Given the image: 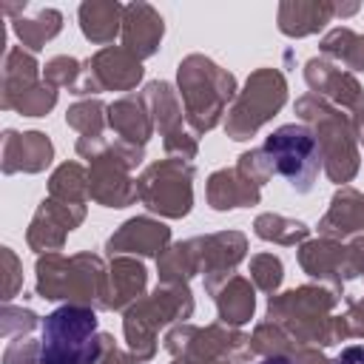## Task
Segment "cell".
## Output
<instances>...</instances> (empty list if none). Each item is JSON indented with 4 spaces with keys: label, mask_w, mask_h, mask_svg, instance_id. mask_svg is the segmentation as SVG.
Masks as SVG:
<instances>
[{
    "label": "cell",
    "mask_w": 364,
    "mask_h": 364,
    "mask_svg": "<svg viewBox=\"0 0 364 364\" xmlns=\"http://www.w3.org/2000/svg\"><path fill=\"white\" fill-rule=\"evenodd\" d=\"M284 100H287V82L276 68L253 71L228 117V134L233 139H247L262 122H267L284 105Z\"/></svg>",
    "instance_id": "cell-7"
},
{
    "label": "cell",
    "mask_w": 364,
    "mask_h": 364,
    "mask_svg": "<svg viewBox=\"0 0 364 364\" xmlns=\"http://www.w3.org/2000/svg\"><path fill=\"white\" fill-rule=\"evenodd\" d=\"M301 264L310 276L316 279H333L336 284H341V279L355 276L353 267V256L344 247H336L330 242H310L301 247Z\"/></svg>",
    "instance_id": "cell-15"
},
{
    "label": "cell",
    "mask_w": 364,
    "mask_h": 364,
    "mask_svg": "<svg viewBox=\"0 0 364 364\" xmlns=\"http://www.w3.org/2000/svg\"><path fill=\"white\" fill-rule=\"evenodd\" d=\"M37 293L43 299H74L71 304L108 307V290L102 284V262L97 256L80 253L65 259L60 253H48L37 262Z\"/></svg>",
    "instance_id": "cell-3"
},
{
    "label": "cell",
    "mask_w": 364,
    "mask_h": 364,
    "mask_svg": "<svg viewBox=\"0 0 364 364\" xmlns=\"http://www.w3.org/2000/svg\"><path fill=\"white\" fill-rule=\"evenodd\" d=\"M63 26V14L57 9H43L34 20H23L14 17V31L23 40V46H28L31 51H40L46 46V40H51Z\"/></svg>",
    "instance_id": "cell-25"
},
{
    "label": "cell",
    "mask_w": 364,
    "mask_h": 364,
    "mask_svg": "<svg viewBox=\"0 0 364 364\" xmlns=\"http://www.w3.org/2000/svg\"><path fill=\"white\" fill-rule=\"evenodd\" d=\"M321 159L324 156H321V145L316 134L301 122H290V125L276 128L264 139L262 148L242 154L239 171L247 173L256 185L279 173L287 179V185L296 193H310L321 171Z\"/></svg>",
    "instance_id": "cell-1"
},
{
    "label": "cell",
    "mask_w": 364,
    "mask_h": 364,
    "mask_svg": "<svg viewBox=\"0 0 364 364\" xmlns=\"http://www.w3.org/2000/svg\"><path fill=\"white\" fill-rule=\"evenodd\" d=\"M296 111L316 125V139L321 145V156L327 159V173L333 182H347L358 168V154L353 145V122L336 108L324 105L316 94H307L296 102Z\"/></svg>",
    "instance_id": "cell-5"
},
{
    "label": "cell",
    "mask_w": 364,
    "mask_h": 364,
    "mask_svg": "<svg viewBox=\"0 0 364 364\" xmlns=\"http://www.w3.org/2000/svg\"><path fill=\"white\" fill-rule=\"evenodd\" d=\"M80 77H82V68H80V63L71 60V57H54V60L46 65V80H48L51 85H71V91H74L77 82H80Z\"/></svg>",
    "instance_id": "cell-33"
},
{
    "label": "cell",
    "mask_w": 364,
    "mask_h": 364,
    "mask_svg": "<svg viewBox=\"0 0 364 364\" xmlns=\"http://www.w3.org/2000/svg\"><path fill=\"white\" fill-rule=\"evenodd\" d=\"M256 236L262 239H273V242H282V245H293L299 239L307 236V228L301 222H293V219H284V216H273V213H264L256 219Z\"/></svg>",
    "instance_id": "cell-29"
},
{
    "label": "cell",
    "mask_w": 364,
    "mask_h": 364,
    "mask_svg": "<svg viewBox=\"0 0 364 364\" xmlns=\"http://www.w3.org/2000/svg\"><path fill=\"white\" fill-rule=\"evenodd\" d=\"M168 242V228L162 222H154V219H131L122 225L119 233H114L108 239V250H131V253H145V256H154V253H162Z\"/></svg>",
    "instance_id": "cell-16"
},
{
    "label": "cell",
    "mask_w": 364,
    "mask_h": 364,
    "mask_svg": "<svg viewBox=\"0 0 364 364\" xmlns=\"http://www.w3.org/2000/svg\"><path fill=\"white\" fill-rule=\"evenodd\" d=\"M358 11V6H336V14H353Z\"/></svg>",
    "instance_id": "cell-39"
},
{
    "label": "cell",
    "mask_w": 364,
    "mask_h": 364,
    "mask_svg": "<svg viewBox=\"0 0 364 364\" xmlns=\"http://www.w3.org/2000/svg\"><path fill=\"white\" fill-rule=\"evenodd\" d=\"M321 51L336 57V60H341L353 71H364V37L353 34L350 28H333L321 40Z\"/></svg>",
    "instance_id": "cell-26"
},
{
    "label": "cell",
    "mask_w": 364,
    "mask_h": 364,
    "mask_svg": "<svg viewBox=\"0 0 364 364\" xmlns=\"http://www.w3.org/2000/svg\"><path fill=\"white\" fill-rule=\"evenodd\" d=\"M179 88L188 102V119L196 134L210 131L219 122L225 102L236 91V80L202 54H191L179 63Z\"/></svg>",
    "instance_id": "cell-4"
},
{
    "label": "cell",
    "mask_w": 364,
    "mask_h": 364,
    "mask_svg": "<svg viewBox=\"0 0 364 364\" xmlns=\"http://www.w3.org/2000/svg\"><path fill=\"white\" fill-rule=\"evenodd\" d=\"M336 14L333 3H282L279 6V28L290 37H304L318 31Z\"/></svg>",
    "instance_id": "cell-18"
},
{
    "label": "cell",
    "mask_w": 364,
    "mask_h": 364,
    "mask_svg": "<svg viewBox=\"0 0 364 364\" xmlns=\"http://www.w3.org/2000/svg\"><path fill=\"white\" fill-rule=\"evenodd\" d=\"M54 100H57L54 85H40V82H34V85H28L26 91H20V94L3 100V108H17V111L26 114V117H43V114L54 105Z\"/></svg>",
    "instance_id": "cell-28"
},
{
    "label": "cell",
    "mask_w": 364,
    "mask_h": 364,
    "mask_svg": "<svg viewBox=\"0 0 364 364\" xmlns=\"http://www.w3.org/2000/svg\"><path fill=\"white\" fill-rule=\"evenodd\" d=\"M100 364H134V361L114 347V338L111 336H105V353H102V361Z\"/></svg>",
    "instance_id": "cell-34"
},
{
    "label": "cell",
    "mask_w": 364,
    "mask_h": 364,
    "mask_svg": "<svg viewBox=\"0 0 364 364\" xmlns=\"http://www.w3.org/2000/svg\"><path fill=\"white\" fill-rule=\"evenodd\" d=\"M256 364H296L290 355H264L262 361H256Z\"/></svg>",
    "instance_id": "cell-38"
},
{
    "label": "cell",
    "mask_w": 364,
    "mask_h": 364,
    "mask_svg": "<svg viewBox=\"0 0 364 364\" xmlns=\"http://www.w3.org/2000/svg\"><path fill=\"white\" fill-rule=\"evenodd\" d=\"M51 142L46 134L31 131V134H14L6 131V162L3 171L14 173V171H40L51 162Z\"/></svg>",
    "instance_id": "cell-13"
},
{
    "label": "cell",
    "mask_w": 364,
    "mask_h": 364,
    "mask_svg": "<svg viewBox=\"0 0 364 364\" xmlns=\"http://www.w3.org/2000/svg\"><path fill=\"white\" fill-rule=\"evenodd\" d=\"M111 293H108V307L122 310L128 301H136V296L145 287V267L134 259H114L111 262Z\"/></svg>",
    "instance_id": "cell-22"
},
{
    "label": "cell",
    "mask_w": 364,
    "mask_h": 364,
    "mask_svg": "<svg viewBox=\"0 0 364 364\" xmlns=\"http://www.w3.org/2000/svg\"><path fill=\"white\" fill-rule=\"evenodd\" d=\"M34 77H37L34 57H28L23 48H11L6 54V65H3V100L34 85Z\"/></svg>",
    "instance_id": "cell-27"
},
{
    "label": "cell",
    "mask_w": 364,
    "mask_h": 364,
    "mask_svg": "<svg viewBox=\"0 0 364 364\" xmlns=\"http://www.w3.org/2000/svg\"><path fill=\"white\" fill-rule=\"evenodd\" d=\"M145 102L142 100H131V97H125V100H119V102H114L111 108H108V122H111V128H117L119 134H122V139H139V145L151 136V122H148V117H145V108H142Z\"/></svg>",
    "instance_id": "cell-24"
},
{
    "label": "cell",
    "mask_w": 364,
    "mask_h": 364,
    "mask_svg": "<svg viewBox=\"0 0 364 364\" xmlns=\"http://www.w3.org/2000/svg\"><path fill=\"white\" fill-rule=\"evenodd\" d=\"M142 102L151 108L154 119H156V122H159V128L165 131V139H171V136H176V134H179L176 128H179L182 111H179L176 97H173V88H171L168 82H162V80L148 82V85H145V94H142Z\"/></svg>",
    "instance_id": "cell-23"
},
{
    "label": "cell",
    "mask_w": 364,
    "mask_h": 364,
    "mask_svg": "<svg viewBox=\"0 0 364 364\" xmlns=\"http://www.w3.org/2000/svg\"><path fill=\"white\" fill-rule=\"evenodd\" d=\"M193 313V301L185 284H165L156 287V293L134 304L125 313V336L136 358H151L154 355V333L165 327L173 318H188Z\"/></svg>",
    "instance_id": "cell-6"
},
{
    "label": "cell",
    "mask_w": 364,
    "mask_h": 364,
    "mask_svg": "<svg viewBox=\"0 0 364 364\" xmlns=\"http://www.w3.org/2000/svg\"><path fill=\"white\" fill-rule=\"evenodd\" d=\"M293 361H296V364H327V361H324V355H321L318 350H307V347H304V350H299Z\"/></svg>",
    "instance_id": "cell-37"
},
{
    "label": "cell",
    "mask_w": 364,
    "mask_h": 364,
    "mask_svg": "<svg viewBox=\"0 0 364 364\" xmlns=\"http://www.w3.org/2000/svg\"><path fill=\"white\" fill-rule=\"evenodd\" d=\"M82 222V208L80 205H68V202H57V199H46L28 228V245L34 250H54L63 245V236L68 230H74V225Z\"/></svg>",
    "instance_id": "cell-11"
},
{
    "label": "cell",
    "mask_w": 364,
    "mask_h": 364,
    "mask_svg": "<svg viewBox=\"0 0 364 364\" xmlns=\"http://www.w3.org/2000/svg\"><path fill=\"white\" fill-rule=\"evenodd\" d=\"M213 299H216V307H219V318L225 324H233V327L245 324L253 316V307H256L253 287L239 276L225 279L222 290H213Z\"/></svg>",
    "instance_id": "cell-20"
},
{
    "label": "cell",
    "mask_w": 364,
    "mask_h": 364,
    "mask_svg": "<svg viewBox=\"0 0 364 364\" xmlns=\"http://www.w3.org/2000/svg\"><path fill=\"white\" fill-rule=\"evenodd\" d=\"M191 176L193 168L182 165V159L156 162L136 182V193L156 213L185 216L191 210Z\"/></svg>",
    "instance_id": "cell-8"
},
{
    "label": "cell",
    "mask_w": 364,
    "mask_h": 364,
    "mask_svg": "<svg viewBox=\"0 0 364 364\" xmlns=\"http://www.w3.org/2000/svg\"><path fill=\"white\" fill-rule=\"evenodd\" d=\"M125 6L119 3H82L80 6V28L91 43H111L119 31Z\"/></svg>",
    "instance_id": "cell-21"
},
{
    "label": "cell",
    "mask_w": 364,
    "mask_h": 364,
    "mask_svg": "<svg viewBox=\"0 0 364 364\" xmlns=\"http://www.w3.org/2000/svg\"><path fill=\"white\" fill-rule=\"evenodd\" d=\"M208 199H210V208H216V210L253 205V202H259V185L247 173H242L239 168L236 171H219L210 176Z\"/></svg>",
    "instance_id": "cell-17"
},
{
    "label": "cell",
    "mask_w": 364,
    "mask_h": 364,
    "mask_svg": "<svg viewBox=\"0 0 364 364\" xmlns=\"http://www.w3.org/2000/svg\"><path fill=\"white\" fill-rule=\"evenodd\" d=\"M88 193L102 202L105 208H125L128 202H134L136 185H131L128 176H122V171L117 165L108 162V156H94V171H91V182H88Z\"/></svg>",
    "instance_id": "cell-14"
},
{
    "label": "cell",
    "mask_w": 364,
    "mask_h": 364,
    "mask_svg": "<svg viewBox=\"0 0 364 364\" xmlns=\"http://www.w3.org/2000/svg\"><path fill=\"white\" fill-rule=\"evenodd\" d=\"M142 80V65L139 60L125 51V48H102L88 60V71H82L74 94H97L105 88L114 91H128Z\"/></svg>",
    "instance_id": "cell-9"
},
{
    "label": "cell",
    "mask_w": 364,
    "mask_h": 364,
    "mask_svg": "<svg viewBox=\"0 0 364 364\" xmlns=\"http://www.w3.org/2000/svg\"><path fill=\"white\" fill-rule=\"evenodd\" d=\"M321 230L330 236H347V233L364 230V196L350 188L338 191L333 196L327 216L321 219Z\"/></svg>",
    "instance_id": "cell-19"
},
{
    "label": "cell",
    "mask_w": 364,
    "mask_h": 364,
    "mask_svg": "<svg viewBox=\"0 0 364 364\" xmlns=\"http://www.w3.org/2000/svg\"><path fill=\"white\" fill-rule=\"evenodd\" d=\"M85 176L80 165H63L54 176H51V196L68 202V205H80V199L85 196Z\"/></svg>",
    "instance_id": "cell-30"
},
{
    "label": "cell",
    "mask_w": 364,
    "mask_h": 364,
    "mask_svg": "<svg viewBox=\"0 0 364 364\" xmlns=\"http://www.w3.org/2000/svg\"><path fill=\"white\" fill-rule=\"evenodd\" d=\"M344 321H350V327H347V333H355V336H364V301L361 304H353V313L344 318Z\"/></svg>",
    "instance_id": "cell-36"
},
{
    "label": "cell",
    "mask_w": 364,
    "mask_h": 364,
    "mask_svg": "<svg viewBox=\"0 0 364 364\" xmlns=\"http://www.w3.org/2000/svg\"><path fill=\"white\" fill-rule=\"evenodd\" d=\"M162 17L154 11V6L148 3H131L125 6V14H122V48L131 51L136 60L142 57H151L156 48H159V40H162Z\"/></svg>",
    "instance_id": "cell-12"
},
{
    "label": "cell",
    "mask_w": 364,
    "mask_h": 364,
    "mask_svg": "<svg viewBox=\"0 0 364 364\" xmlns=\"http://www.w3.org/2000/svg\"><path fill=\"white\" fill-rule=\"evenodd\" d=\"M250 276H253V282H256L264 293H273V290L279 287V282H282V262H279L276 256H270V253L253 256V262H250Z\"/></svg>",
    "instance_id": "cell-32"
},
{
    "label": "cell",
    "mask_w": 364,
    "mask_h": 364,
    "mask_svg": "<svg viewBox=\"0 0 364 364\" xmlns=\"http://www.w3.org/2000/svg\"><path fill=\"white\" fill-rule=\"evenodd\" d=\"M100 114H102L100 102H80L65 114V119H68V125L80 128L82 136H100V128H102V117Z\"/></svg>",
    "instance_id": "cell-31"
},
{
    "label": "cell",
    "mask_w": 364,
    "mask_h": 364,
    "mask_svg": "<svg viewBox=\"0 0 364 364\" xmlns=\"http://www.w3.org/2000/svg\"><path fill=\"white\" fill-rule=\"evenodd\" d=\"M304 77H307V85H310L316 94H327V97H333L336 102H341L344 108H353V114H355V128L361 131V125H364V91H361V85H358L347 71L336 68V65L327 63V60L313 57V60H307V65H304Z\"/></svg>",
    "instance_id": "cell-10"
},
{
    "label": "cell",
    "mask_w": 364,
    "mask_h": 364,
    "mask_svg": "<svg viewBox=\"0 0 364 364\" xmlns=\"http://www.w3.org/2000/svg\"><path fill=\"white\" fill-rule=\"evenodd\" d=\"M336 364H364V344H353V347H344L336 358Z\"/></svg>",
    "instance_id": "cell-35"
},
{
    "label": "cell",
    "mask_w": 364,
    "mask_h": 364,
    "mask_svg": "<svg viewBox=\"0 0 364 364\" xmlns=\"http://www.w3.org/2000/svg\"><path fill=\"white\" fill-rule=\"evenodd\" d=\"M105 333L97 330V313L85 304H63L43 318L37 364H100Z\"/></svg>",
    "instance_id": "cell-2"
}]
</instances>
